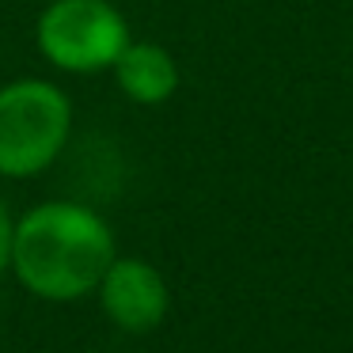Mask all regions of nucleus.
Returning a JSON list of instances; mask_svg holds the SVG:
<instances>
[{"mask_svg":"<svg viewBox=\"0 0 353 353\" xmlns=\"http://www.w3.org/2000/svg\"><path fill=\"white\" fill-rule=\"evenodd\" d=\"M114 254V232L92 205L42 201L16 221L8 270L27 292L69 304L95 292Z\"/></svg>","mask_w":353,"mask_h":353,"instance_id":"nucleus-1","label":"nucleus"},{"mask_svg":"<svg viewBox=\"0 0 353 353\" xmlns=\"http://www.w3.org/2000/svg\"><path fill=\"white\" fill-rule=\"evenodd\" d=\"M72 103L54 80H12L0 88V179H34L69 145Z\"/></svg>","mask_w":353,"mask_h":353,"instance_id":"nucleus-2","label":"nucleus"},{"mask_svg":"<svg viewBox=\"0 0 353 353\" xmlns=\"http://www.w3.org/2000/svg\"><path fill=\"white\" fill-rule=\"evenodd\" d=\"M39 54L61 72H103L130 42V23L110 0H50L34 27Z\"/></svg>","mask_w":353,"mask_h":353,"instance_id":"nucleus-3","label":"nucleus"},{"mask_svg":"<svg viewBox=\"0 0 353 353\" xmlns=\"http://www.w3.org/2000/svg\"><path fill=\"white\" fill-rule=\"evenodd\" d=\"M99 307L118 330L130 334H148L163 323L171 307V292L163 274L145 259H130V254H114L110 266L103 270L99 285H95Z\"/></svg>","mask_w":353,"mask_h":353,"instance_id":"nucleus-4","label":"nucleus"},{"mask_svg":"<svg viewBox=\"0 0 353 353\" xmlns=\"http://www.w3.org/2000/svg\"><path fill=\"white\" fill-rule=\"evenodd\" d=\"M118 88L141 107H160L179 92V61L156 42H125L118 61L110 65Z\"/></svg>","mask_w":353,"mask_h":353,"instance_id":"nucleus-5","label":"nucleus"},{"mask_svg":"<svg viewBox=\"0 0 353 353\" xmlns=\"http://www.w3.org/2000/svg\"><path fill=\"white\" fill-rule=\"evenodd\" d=\"M12 232H16V216L8 213V205L0 201V274L12 262Z\"/></svg>","mask_w":353,"mask_h":353,"instance_id":"nucleus-6","label":"nucleus"}]
</instances>
